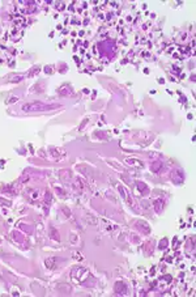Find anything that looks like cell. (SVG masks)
I'll return each mask as SVG.
<instances>
[{"mask_svg":"<svg viewBox=\"0 0 196 297\" xmlns=\"http://www.w3.org/2000/svg\"><path fill=\"white\" fill-rule=\"evenodd\" d=\"M45 108L46 106L41 105V104H30V105L24 106V110H41V109H45Z\"/></svg>","mask_w":196,"mask_h":297,"instance_id":"obj_1","label":"cell"}]
</instances>
